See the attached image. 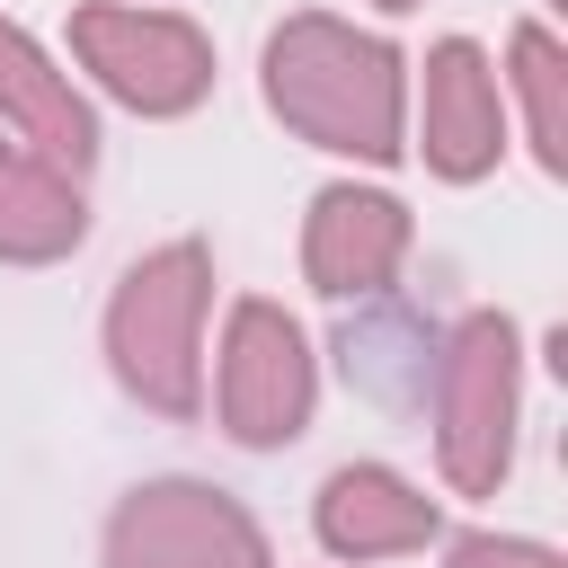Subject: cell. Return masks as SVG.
Masks as SVG:
<instances>
[{"mask_svg":"<svg viewBox=\"0 0 568 568\" xmlns=\"http://www.w3.org/2000/svg\"><path fill=\"white\" fill-rule=\"evenodd\" d=\"M106 568H275L266 524L213 479H142L106 515Z\"/></svg>","mask_w":568,"mask_h":568,"instance_id":"6","label":"cell"},{"mask_svg":"<svg viewBox=\"0 0 568 568\" xmlns=\"http://www.w3.org/2000/svg\"><path fill=\"white\" fill-rule=\"evenodd\" d=\"M257 89H266L275 124L328 160L390 169L408 151V53L382 27L293 9V18H275L266 53H257Z\"/></svg>","mask_w":568,"mask_h":568,"instance_id":"1","label":"cell"},{"mask_svg":"<svg viewBox=\"0 0 568 568\" xmlns=\"http://www.w3.org/2000/svg\"><path fill=\"white\" fill-rule=\"evenodd\" d=\"M89 240V195L71 169L0 142V266H53Z\"/></svg>","mask_w":568,"mask_h":568,"instance_id":"12","label":"cell"},{"mask_svg":"<svg viewBox=\"0 0 568 568\" xmlns=\"http://www.w3.org/2000/svg\"><path fill=\"white\" fill-rule=\"evenodd\" d=\"M373 9H382V18H408V9H426V0H373Z\"/></svg>","mask_w":568,"mask_h":568,"instance_id":"15","label":"cell"},{"mask_svg":"<svg viewBox=\"0 0 568 568\" xmlns=\"http://www.w3.org/2000/svg\"><path fill=\"white\" fill-rule=\"evenodd\" d=\"M435 346H444V328H435L417 302H399V293L355 302L346 328H337V364H346V382H355L373 408H426Z\"/></svg>","mask_w":568,"mask_h":568,"instance_id":"11","label":"cell"},{"mask_svg":"<svg viewBox=\"0 0 568 568\" xmlns=\"http://www.w3.org/2000/svg\"><path fill=\"white\" fill-rule=\"evenodd\" d=\"M311 532L328 559L364 568V559H408V550L444 541V506L390 462H337L311 497Z\"/></svg>","mask_w":568,"mask_h":568,"instance_id":"9","label":"cell"},{"mask_svg":"<svg viewBox=\"0 0 568 568\" xmlns=\"http://www.w3.org/2000/svg\"><path fill=\"white\" fill-rule=\"evenodd\" d=\"M444 568H568V559L550 541H532V532H453Z\"/></svg>","mask_w":568,"mask_h":568,"instance_id":"14","label":"cell"},{"mask_svg":"<svg viewBox=\"0 0 568 568\" xmlns=\"http://www.w3.org/2000/svg\"><path fill=\"white\" fill-rule=\"evenodd\" d=\"M497 89L515 98L541 178H568V44H559L541 18H524V27L506 36V80H497Z\"/></svg>","mask_w":568,"mask_h":568,"instance_id":"13","label":"cell"},{"mask_svg":"<svg viewBox=\"0 0 568 568\" xmlns=\"http://www.w3.org/2000/svg\"><path fill=\"white\" fill-rule=\"evenodd\" d=\"M435 470L453 497H497L524 426V337L506 311H470L435 346Z\"/></svg>","mask_w":568,"mask_h":568,"instance_id":"3","label":"cell"},{"mask_svg":"<svg viewBox=\"0 0 568 568\" xmlns=\"http://www.w3.org/2000/svg\"><path fill=\"white\" fill-rule=\"evenodd\" d=\"M408 151L444 178V186H479L506 160V89L479 36H435L417 62V124Z\"/></svg>","mask_w":568,"mask_h":568,"instance_id":"7","label":"cell"},{"mask_svg":"<svg viewBox=\"0 0 568 568\" xmlns=\"http://www.w3.org/2000/svg\"><path fill=\"white\" fill-rule=\"evenodd\" d=\"M320 408V355L302 337V320L266 293H240L222 311V355H213V417L231 444L275 453L311 426Z\"/></svg>","mask_w":568,"mask_h":568,"instance_id":"5","label":"cell"},{"mask_svg":"<svg viewBox=\"0 0 568 568\" xmlns=\"http://www.w3.org/2000/svg\"><path fill=\"white\" fill-rule=\"evenodd\" d=\"M0 124L18 133V151L53 160L71 178H89V160H98V106L18 18H0Z\"/></svg>","mask_w":568,"mask_h":568,"instance_id":"10","label":"cell"},{"mask_svg":"<svg viewBox=\"0 0 568 568\" xmlns=\"http://www.w3.org/2000/svg\"><path fill=\"white\" fill-rule=\"evenodd\" d=\"M408 240H417V222H408V204H399L390 186L328 178V186L311 195V213H302V275H311V293H328V302H373V293L399 284Z\"/></svg>","mask_w":568,"mask_h":568,"instance_id":"8","label":"cell"},{"mask_svg":"<svg viewBox=\"0 0 568 568\" xmlns=\"http://www.w3.org/2000/svg\"><path fill=\"white\" fill-rule=\"evenodd\" d=\"M550 18H568V0H541V27H550Z\"/></svg>","mask_w":568,"mask_h":568,"instance_id":"16","label":"cell"},{"mask_svg":"<svg viewBox=\"0 0 568 568\" xmlns=\"http://www.w3.org/2000/svg\"><path fill=\"white\" fill-rule=\"evenodd\" d=\"M71 62L151 124H178L213 98V36L186 9H142V0H80L71 9Z\"/></svg>","mask_w":568,"mask_h":568,"instance_id":"4","label":"cell"},{"mask_svg":"<svg viewBox=\"0 0 568 568\" xmlns=\"http://www.w3.org/2000/svg\"><path fill=\"white\" fill-rule=\"evenodd\" d=\"M204 311H213V248L160 240L106 293V373L151 417L204 408Z\"/></svg>","mask_w":568,"mask_h":568,"instance_id":"2","label":"cell"}]
</instances>
